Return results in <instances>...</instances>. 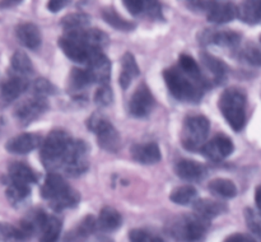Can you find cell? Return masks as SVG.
<instances>
[{
	"label": "cell",
	"instance_id": "cell-20",
	"mask_svg": "<svg viewBox=\"0 0 261 242\" xmlns=\"http://www.w3.org/2000/svg\"><path fill=\"white\" fill-rule=\"evenodd\" d=\"M15 35L19 42L23 46L31 50H36L40 47L41 42H42V37H41V32L38 27L33 23H20L15 28Z\"/></svg>",
	"mask_w": 261,
	"mask_h": 242
},
{
	"label": "cell",
	"instance_id": "cell-31",
	"mask_svg": "<svg viewBox=\"0 0 261 242\" xmlns=\"http://www.w3.org/2000/svg\"><path fill=\"white\" fill-rule=\"evenodd\" d=\"M10 68H12V74L23 76V78H27L33 73L32 61L23 51H15L13 53L10 59Z\"/></svg>",
	"mask_w": 261,
	"mask_h": 242
},
{
	"label": "cell",
	"instance_id": "cell-38",
	"mask_svg": "<svg viewBox=\"0 0 261 242\" xmlns=\"http://www.w3.org/2000/svg\"><path fill=\"white\" fill-rule=\"evenodd\" d=\"M32 92L33 96L46 98L47 96H54V94H56L58 89H56V87L54 86L50 80H47V79L38 78L33 82Z\"/></svg>",
	"mask_w": 261,
	"mask_h": 242
},
{
	"label": "cell",
	"instance_id": "cell-44",
	"mask_svg": "<svg viewBox=\"0 0 261 242\" xmlns=\"http://www.w3.org/2000/svg\"><path fill=\"white\" fill-rule=\"evenodd\" d=\"M124 5L133 15H139L145 12L144 0H124Z\"/></svg>",
	"mask_w": 261,
	"mask_h": 242
},
{
	"label": "cell",
	"instance_id": "cell-33",
	"mask_svg": "<svg viewBox=\"0 0 261 242\" xmlns=\"http://www.w3.org/2000/svg\"><path fill=\"white\" fill-rule=\"evenodd\" d=\"M8 200L13 206H18L24 203L31 195V186L24 183L8 182L7 191H5Z\"/></svg>",
	"mask_w": 261,
	"mask_h": 242
},
{
	"label": "cell",
	"instance_id": "cell-8",
	"mask_svg": "<svg viewBox=\"0 0 261 242\" xmlns=\"http://www.w3.org/2000/svg\"><path fill=\"white\" fill-rule=\"evenodd\" d=\"M89 157H88V145L83 140L74 139L73 148H71L70 155L64 166L63 171L68 176L76 177L81 176L88 170Z\"/></svg>",
	"mask_w": 261,
	"mask_h": 242
},
{
	"label": "cell",
	"instance_id": "cell-9",
	"mask_svg": "<svg viewBox=\"0 0 261 242\" xmlns=\"http://www.w3.org/2000/svg\"><path fill=\"white\" fill-rule=\"evenodd\" d=\"M87 65V70L91 73L93 83H98L101 86L109 84L111 78V61L105 55L103 50L92 48Z\"/></svg>",
	"mask_w": 261,
	"mask_h": 242
},
{
	"label": "cell",
	"instance_id": "cell-24",
	"mask_svg": "<svg viewBox=\"0 0 261 242\" xmlns=\"http://www.w3.org/2000/svg\"><path fill=\"white\" fill-rule=\"evenodd\" d=\"M69 33L76 36L79 40L83 41L91 48H101V50H103V47H106L110 42V38L107 36V33L101 30H97V28H86L83 31Z\"/></svg>",
	"mask_w": 261,
	"mask_h": 242
},
{
	"label": "cell",
	"instance_id": "cell-14",
	"mask_svg": "<svg viewBox=\"0 0 261 242\" xmlns=\"http://www.w3.org/2000/svg\"><path fill=\"white\" fill-rule=\"evenodd\" d=\"M198 38L201 45H217L222 46V47H237L241 42L240 33L228 30H204L198 36Z\"/></svg>",
	"mask_w": 261,
	"mask_h": 242
},
{
	"label": "cell",
	"instance_id": "cell-32",
	"mask_svg": "<svg viewBox=\"0 0 261 242\" xmlns=\"http://www.w3.org/2000/svg\"><path fill=\"white\" fill-rule=\"evenodd\" d=\"M208 189L214 196L221 199H232L237 195L236 185L227 178H214L209 182Z\"/></svg>",
	"mask_w": 261,
	"mask_h": 242
},
{
	"label": "cell",
	"instance_id": "cell-36",
	"mask_svg": "<svg viewBox=\"0 0 261 242\" xmlns=\"http://www.w3.org/2000/svg\"><path fill=\"white\" fill-rule=\"evenodd\" d=\"M196 195H198V191H196L195 187L190 185L185 186H178L177 189L171 193L170 200L172 203L178 204V205H188L191 201H195Z\"/></svg>",
	"mask_w": 261,
	"mask_h": 242
},
{
	"label": "cell",
	"instance_id": "cell-49",
	"mask_svg": "<svg viewBox=\"0 0 261 242\" xmlns=\"http://www.w3.org/2000/svg\"><path fill=\"white\" fill-rule=\"evenodd\" d=\"M20 2H2L0 5L2 7H9V5H15V4H19Z\"/></svg>",
	"mask_w": 261,
	"mask_h": 242
},
{
	"label": "cell",
	"instance_id": "cell-40",
	"mask_svg": "<svg viewBox=\"0 0 261 242\" xmlns=\"http://www.w3.org/2000/svg\"><path fill=\"white\" fill-rule=\"evenodd\" d=\"M114 101V92H112L111 87L109 84L106 86H99L97 89L96 94H94V102L98 106H109Z\"/></svg>",
	"mask_w": 261,
	"mask_h": 242
},
{
	"label": "cell",
	"instance_id": "cell-10",
	"mask_svg": "<svg viewBox=\"0 0 261 242\" xmlns=\"http://www.w3.org/2000/svg\"><path fill=\"white\" fill-rule=\"evenodd\" d=\"M47 109L48 103L47 101H46V98L33 96L31 97V98L25 99L24 102H22V103L15 109L14 115L20 125L27 126L31 122L37 120L41 115L45 114V112L47 111Z\"/></svg>",
	"mask_w": 261,
	"mask_h": 242
},
{
	"label": "cell",
	"instance_id": "cell-45",
	"mask_svg": "<svg viewBox=\"0 0 261 242\" xmlns=\"http://www.w3.org/2000/svg\"><path fill=\"white\" fill-rule=\"evenodd\" d=\"M152 19L162 18V5L160 2H145V12Z\"/></svg>",
	"mask_w": 261,
	"mask_h": 242
},
{
	"label": "cell",
	"instance_id": "cell-16",
	"mask_svg": "<svg viewBox=\"0 0 261 242\" xmlns=\"http://www.w3.org/2000/svg\"><path fill=\"white\" fill-rule=\"evenodd\" d=\"M41 144V137L36 132H23L12 138L5 144V149L13 154H27Z\"/></svg>",
	"mask_w": 261,
	"mask_h": 242
},
{
	"label": "cell",
	"instance_id": "cell-28",
	"mask_svg": "<svg viewBox=\"0 0 261 242\" xmlns=\"http://www.w3.org/2000/svg\"><path fill=\"white\" fill-rule=\"evenodd\" d=\"M97 229V219L93 216H87L73 231L66 234L65 242H82L94 233Z\"/></svg>",
	"mask_w": 261,
	"mask_h": 242
},
{
	"label": "cell",
	"instance_id": "cell-3",
	"mask_svg": "<svg viewBox=\"0 0 261 242\" xmlns=\"http://www.w3.org/2000/svg\"><path fill=\"white\" fill-rule=\"evenodd\" d=\"M41 195L55 211L74 208L81 201V194L71 189L63 176L55 172H50L46 176L41 187Z\"/></svg>",
	"mask_w": 261,
	"mask_h": 242
},
{
	"label": "cell",
	"instance_id": "cell-4",
	"mask_svg": "<svg viewBox=\"0 0 261 242\" xmlns=\"http://www.w3.org/2000/svg\"><path fill=\"white\" fill-rule=\"evenodd\" d=\"M246 93L241 88L231 87L221 94L218 107L234 131L244 129L246 124Z\"/></svg>",
	"mask_w": 261,
	"mask_h": 242
},
{
	"label": "cell",
	"instance_id": "cell-34",
	"mask_svg": "<svg viewBox=\"0 0 261 242\" xmlns=\"http://www.w3.org/2000/svg\"><path fill=\"white\" fill-rule=\"evenodd\" d=\"M101 15L105 22L109 23L111 27L116 28V30L122 31V32H130L135 28L134 23L122 18L114 8H105V9H102Z\"/></svg>",
	"mask_w": 261,
	"mask_h": 242
},
{
	"label": "cell",
	"instance_id": "cell-46",
	"mask_svg": "<svg viewBox=\"0 0 261 242\" xmlns=\"http://www.w3.org/2000/svg\"><path fill=\"white\" fill-rule=\"evenodd\" d=\"M224 242H256V239H255L254 237L249 236V234L234 233L227 237Z\"/></svg>",
	"mask_w": 261,
	"mask_h": 242
},
{
	"label": "cell",
	"instance_id": "cell-1",
	"mask_svg": "<svg viewBox=\"0 0 261 242\" xmlns=\"http://www.w3.org/2000/svg\"><path fill=\"white\" fill-rule=\"evenodd\" d=\"M167 88L170 93L178 101L184 102H199L204 96L206 87L211 86L208 79L193 78L181 70L178 66H171L163 71Z\"/></svg>",
	"mask_w": 261,
	"mask_h": 242
},
{
	"label": "cell",
	"instance_id": "cell-12",
	"mask_svg": "<svg viewBox=\"0 0 261 242\" xmlns=\"http://www.w3.org/2000/svg\"><path fill=\"white\" fill-rule=\"evenodd\" d=\"M59 47L63 50V52L68 56L70 60H73L74 63L78 64H87L89 58V53H91V47L86 45L82 40H79L76 36L70 35V33H65L64 36H61L58 41Z\"/></svg>",
	"mask_w": 261,
	"mask_h": 242
},
{
	"label": "cell",
	"instance_id": "cell-30",
	"mask_svg": "<svg viewBox=\"0 0 261 242\" xmlns=\"http://www.w3.org/2000/svg\"><path fill=\"white\" fill-rule=\"evenodd\" d=\"M93 84V79H92L91 73L86 69L74 68L71 70L70 75H69V83H68V91L74 93V92H82L84 88Z\"/></svg>",
	"mask_w": 261,
	"mask_h": 242
},
{
	"label": "cell",
	"instance_id": "cell-5",
	"mask_svg": "<svg viewBox=\"0 0 261 242\" xmlns=\"http://www.w3.org/2000/svg\"><path fill=\"white\" fill-rule=\"evenodd\" d=\"M211 221L198 216L196 213L188 214L176 219L171 226L170 232L178 242H198L205 236Z\"/></svg>",
	"mask_w": 261,
	"mask_h": 242
},
{
	"label": "cell",
	"instance_id": "cell-43",
	"mask_svg": "<svg viewBox=\"0 0 261 242\" xmlns=\"http://www.w3.org/2000/svg\"><path fill=\"white\" fill-rule=\"evenodd\" d=\"M130 242H163L162 238L157 236H153L148 231L144 229H133L129 233Z\"/></svg>",
	"mask_w": 261,
	"mask_h": 242
},
{
	"label": "cell",
	"instance_id": "cell-27",
	"mask_svg": "<svg viewBox=\"0 0 261 242\" xmlns=\"http://www.w3.org/2000/svg\"><path fill=\"white\" fill-rule=\"evenodd\" d=\"M237 17L247 24L261 23V0L244 2L237 7Z\"/></svg>",
	"mask_w": 261,
	"mask_h": 242
},
{
	"label": "cell",
	"instance_id": "cell-21",
	"mask_svg": "<svg viewBox=\"0 0 261 242\" xmlns=\"http://www.w3.org/2000/svg\"><path fill=\"white\" fill-rule=\"evenodd\" d=\"M194 211L203 218L211 219L226 213L227 205L221 200L216 199H198L194 201Z\"/></svg>",
	"mask_w": 261,
	"mask_h": 242
},
{
	"label": "cell",
	"instance_id": "cell-22",
	"mask_svg": "<svg viewBox=\"0 0 261 242\" xmlns=\"http://www.w3.org/2000/svg\"><path fill=\"white\" fill-rule=\"evenodd\" d=\"M200 59L201 64L213 75V83L221 84L226 80L227 73H228V66H227V64L223 60L208 52H201Z\"/></svg>",
	"mask_w": 261,
	"mask_h": 242
},
{
	"label": "cell",
	"instance_id": "cell-15",
	"mask_svg": "<svg viewBox=\"0 0 261 242\" xmlns=\"http://www.w3.org/2000/svg\"><path fill=\"white\" fill-rule=\"evenodd\" d=\"M28 88L27 78L10 74L8 79H5L0 84V106L7 107L13 101L18 98L25 89Z\"/></svg>",
	"mask_w": 261,
	"mask_h": 242
},
{
	"label": "cell",
	"instance_id": "cell-18",
	"mask_svg": "<svg viewBox=\"0 0 261 242\" xmlns=\"http://www.w3.org/2000/svg\"><path fill=\"white\" fill-rule=\"evenodd\" d=\"M130 153H132L133 159L142 165H154L160 162L162 158L160 147L155 143L135 144L130 149Z\"/></svg>",
	"mask_w": 261,
	"mask_h": 242
},
{
	"label": "cell",
	"instance_id": "cell-23",
	"mask_svg": "<svg viewBox=\"0 0 261 242\" xmlns=\"http://www.w3.org/2000/svg\"><path fill=\"white\" fill-rule=\"evenodd\" d=\"M8 182H18L32 185L37 182V175L28 165L23 162H14L8 170Z\"/></svg>",
	"mask_w": 261,
	"mask_h": 242
},
{
	"label": "cell",
	"instance_id": "cell-17",
	"mask_svg": "<svg viewBox=\"0 0 261 242\" xmlns=\"http://www.w3.org/2000/svg\"><path fill=\"white\" fill-rule=\"evenodd\" d=\"M237 17V7L229 2H212L206 18L214 24H223L233 20Z\"/></svg>",
	"mask_w": 261,
	"mask_h": 242
},
{
	"label": "cell",
	"instance_id": "cell-42",
	"mask_svg": "<svg viewBox=\"0 0 261 242\" xmlns=\"http://www.w3.org/2000/svg\"><path fill=\"white\" fill-rule=\"evenodd\" d=\"M241 58L246 63L251 64L254 66H261V50L255 46L249 45L241 51Z\"/></svg>",
	"mask_w": 261,
	"mask_h": 242
},
{
	"label": "cell",
	"instance_id": "cell-50",
	"mask_svg": "<svg viewBox=\"0 0 261 242\" xmlns=\"http://www.w3.org/2000/svg\"><path fill=\"white\" fill-rule=\"evenodd\" d=\"M260 42H261V37H260Z\"/></svg>",
	"mask_w": 261,
	"mask_h": 242
},
{
	"label": "cell",
	"instance_id": "cell-35",
	"mask_svg": "<svg viewBox=\"0 0 261 242\" xmlns=\"http://www.w3.org/2000/svg\"><path fill=\"white\" fill-rule=\"evenodd\" d=\"M89 22H91V19L84 13H70L61 19L60 24L65 31V33H69L86 30Z\"/></svg>",
	"mask_w": 261,
	"mask_h": 242
},
{
	"label": "cell",
	"instance_id": "cell-26",
	"mask_svg": "<svg viewBox=\"0 0 261 242\" xmlns=\"http://www.w3.org/2000/svg\"><path fill=\"white\" fill-rule=\"evenodd\" d=\"M122 217L112 206H105L97 218V229L102 232H114L121 226Z\"/></svg>",
	"mask_w": 261,
	"mask_h": 242
},
{
	"label": "cell",
	"instance_id": "cell-7",
	"mask_svg": "<svg viewBox=\"0 0 261 242\" xmlns=\"http://www.w3.org/2000/svg\"><path fill=\"white\" fill-rule=\"evenodd\" d=\"M87 127L89 131L94 132L97 137V143L102 149L115 153L121 147V137L114 125L99 114H93L87 121Z\"/></svg>",
	"mask_w": 261,
	"mask_h": 242
},
{
	"label": "cell",
	"instance_id": "cell-39",
	"mask_svg": "<svg viewBox=\"0 0 261 242\" xmlns=\"http://www.w3.org/2000/svg\"><path fill=\"white\" fill-rule=\"evenodd\" d=\"M245 219H246L247 227L261 238V211L255 210L252 208H246L245 209Z\"/></svg>",
	"mask_w": 261,
	"mask_h": 242
},
{
	"label": "cell",
	"instance_id": "cell-2",
	"mask_svg": "<svg viewBox=\"0 0 261 242\" xmlns=\"http://www.w3.org/2000/svg\"><path fill=\"white\" fill-rule=\"evenodd\" d=\"M74 139L66 131L55 129L45 138L41 145V162L46 170H63L70 155Z\"/></svg>",
	"mask_w": 261,
	"mask_h": 242
},
{
	"label": "cell",
	"instance_id": "cell-19",
	"mask_svg": "<svg viewBox=\"0 0 261 242\" xmlns=\"http://www.w3.org/2000/svg\"><path fill=\"white\" fill-rule=\"evenodd\" d=\"M176 175L186 181H200L205 177L206 167L196 160L181 159L175 166Z\"/></svg>",
	"mask_w": 261,
	"mask_h": 242
},
{
	"label": "cell",
	"instance_id": "cell-11",
	"mask_svg": "<svg viewBox=\"0 0 261 242\" xmlns=\"http://www.w3.org/2000/svg\"><path fill=\"white\" fill-rule=\"evenodd\" d=\"M154 97H153L152 92L148 88L145 83H142L138 86L133 93L132 98L129 101V114L133 117H142L148 116L152 112L153 107H154Z\"/></svg>",
	"mask_w": 261,
	"mask_h": 242
},
{
	"label": "cell",
	"instance_id": "cell-41",
	"mask_svg": "<svg viewBox=\"0 0 261 242\" xmlns=\"http://www.w3.org/2000/svg\"><path fill=\"white\" fill-rule=\"evenodd\" d=\"M17 227L9 223H0V242H19Z\"/></svg>",
	"mask_w": 261,
	"mask_h": 242
},
{
	"label": "cell",
	"instance_id": "cell-29",
	"mask_svg": "<svg viewBox=\"0 0 261 242\" xmlns=\"http://www.w3.org/2000/svg\"><path fill=\"white\" fill-rule=\"evenodd\" d=\"M40 232V242H58L61 232V221L54 216H46Z\"/></svg>",
	"mask_w": 261,
	"mask_h": 242
},
{
	"label": "cell",
	"instance_id": "cell-48",
	"mask_svg": "<svg viewBox=\"0 0 261 242\" xmlns=\"http://www.w3.org/2000/svg\"><path fill=\"white\" fill-rule=\"evenodd\" d=\"M255 203H256L257 210L261 211V185L257 186L256 191H255Z\"/></svg>",
	"mask_w": 261,
	"mask_h": 242
},
{
	"label": "cell",
	"instance_id": "cell-47",
	"mask_svg": "<svg viewBox=\"0 0 261 242\" xmlns=\"http://www.w3.org/2000/svg\"><path fill=\"white\" fill-rule=\"evenodd\" d=\"M66 4H68V2H65V0H51V2L47 3V8L50 12L58 13L60 12Z\"/></svg>",
	"mask_w": 261,
	"mask_h": 242
},
{
	"label": "cell",
	"instance_id": "cell-25",
	"mask_svg": "<svg viewBox=\"0 0 261 242\" xmlns=\"http://www.w3.org/2000/svg\"><path fill=\"white\" fill-rule=\"evenodd\" d=\"M121 66L122 70L120 73L119 83L122 89L129 88L130 83L134 78H137L140 74L139 66H138L137 60L132 52H125L121 58Z\"/></svg>",
	"mask_w": 261,
	"mask_h": 242
},
{
	"label": "cell",
	"instance_id": "cell-6",
	"mask_svg": "<svg viewBox=\"0 0 261 242\" xmlns=\"http://www.w3.org/2000/svg\"><path fill=\"white\" fill-rule=\"evenodd\" d=\"M209 129H211L209 120L203 115L186 117L184 121L182 134H181L182 147L190 152L201 150L208 138Z\"/></svg>",
	"mask_w": 261,
	"mask_h": 242
},
{
	"label": "cell",
	"instance_id": "cell-13",
	"mask_svg": "<svg viewBox=\"0 0 261 242\" xmlns=\"http://www.w3.org/2000/svg\"><path fill=\"white\" fill-rule=\"evenodd\" d=\"M233 149V142L227 135L218 134L211 142L205 143L200 152L209 159L214 160V162H219V160H223L224 158L231 155Z\"/></svg>",
	"mask_w": 261,
	"mask_h": 242
},
{
	"label": "cell",
	"instance_id": "cell-37",
	"mask_svg": "<svg viewBox=\"0 0 261 242\" xmlns=\"http://www.w3.org/2000/svg\"><path fill=\"white\" fill-rule=\"evenodd\" d=\"M177 66L181 69V70L185 71L188 75L193 76V78L199 79V80L205 79L203 75H201V70L200 68H199L198 63H196L190 55H188V53H181L180 58H178Z\"/></svg>",
	"mask_w": 261,
	"mask_h": 242
}]
</instances>
